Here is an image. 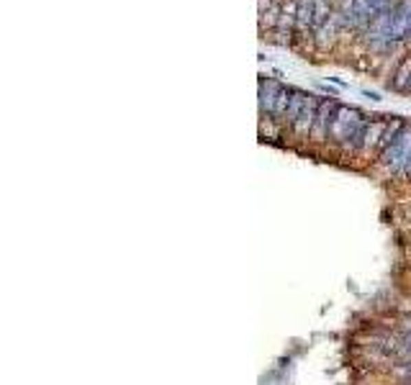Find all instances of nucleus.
Wrapping results in <instances>:
<instances>
[{
  "label": "nucleus",
  "instance_id": "9",
  "mask_svg": "<svg viewBox=\"0 0 411 385\" xmlns=\"http://www.w3.org/2000/svg\"><path fill=\"white\" fill-rule=\"evenodd\" d=\"M406 349H409V352H411V337L406 339Z\"/></svg>",
  "mask_w": 411,
  "mask_h": 385
},
{
  "label": "nucleus",
  "instance_id": "7",
  "mask_svg": "<svg viewBox=\"0 0 411 385\" xmlns=\"http://www.w3.org/2000/svg\"><path fill=\"white\" fill-rule=\"evenodd\" d=\"M391 87L393 90H399V93L411 90V59H403L401 67L396 69V77L391 80Z\"/></svg>",
  "mask_w": 411,
  "mask_h": 385
},
{
  "label": "nucleus",
  "instance_id": "1",
  "mask_svg": "<svg viewBox=\"0 0 411 385\" xmlns=\"http://www.w3.org/2000/svg\"><path fill=\"white\" fill-rule=\"evenodd\" d=\"M365 124H368V118H365L362 111L350 108V106H337L329 136L337 139V142H350V144H353L355 139L360 136L362 129H365Z\"/></svg>",
  "mask_w": 411,
  "mask_h": 385
},
{
  "label": "nucleus",
  "instance_id": "2",
  "mask_svg": "<svg viewBox=\"0 0 411 385\" xmlns=\"http://www.w3.org/2000/svg\"><path fill=\"white\" fill-rule=\"evenodd\" d=\"M381 160L391 173H406L411 162V129H403L401 136L381 154Z\"/></svg>",
  "mask_w": 411,
  "mask_h": 385
},
{
  "label": "nucleus",
  "instance_id": "10",
  "mask_svg": "<svg viewBox=\"0 0 411 385\" xmlns=\"http://www.w3.org/2000/svg\"><path fill=\"white\" fill-rule=\"evenodd\" d=\"M403 175H409V177H411V162H409V167H406V173H403Z\"/></svg>",
  "mask_w": 411,
  "mask_h": 385
},
{
  "label": "nucleus",
  "instance_id": "3",
  "mask_svg": "<svg viewBox=\"0 0 411 385\" xmlns=\"http://www.w3.org/2000/svg\"><path fill=\"white\" fill-rule=\"evenodd\" d=\"M334 111H337L334 98H322V100H319V111H316V121H313V131H311V136L316 142H324V139L329 136L332 121H334Z\"/></svg>",
  "mask_w": 411,
  "mask_h": 385
},
{
  "label": "nucleus",
  "instance_id": "6",
  "mask_svg": "<svg viewBox=\"0 0 411 385\" xmlns=\"http://www.w3.org/2000/svg\"><path fill=\"white\" fill-rule=\"evenodd\" d=\"M306 100H309V93L298 90V87H291V100H288V111H285L283 124H288V126L296 124V118H298V116H301V111H304Z\"/></svg>",
  "mask_w": 411,
  "mask_h": 385
},
{
  "label": "nucleus",
  "instance_id": "4",
  "mask_svg": "<svg viewBox=\"0 0 411 385\" xmlns=\"http://www.w3.org/2000/svg\"><path fill=\"white\" fill-rule=\"evenodd\" d=\"M319 100H322V98L309 96V100H306V106H304V111H301V116H298V118H296V124L291 126L296 136H301V139L311 136L313 121H316V111H319Z\"/></svg>",
  "mask_w": 411,
  "mask_h": 385
},
{
  "label": "nucleus",
  "instance_id": "5",
  "mask_svg": "<svg viewBox=\"0 0 411 385\" xmlns=\"http://www.w3.org/2000/svg\"><path fill=\"white\" fill-rule=\"evenodd\" d=\"M285 85H280L278 80H263L260 82V113H273L275 111V103H278V96H280V90Z\"/></svg>",
  "mask_w": 411,
  "mask_h": 385
},
{
  "label": "nucleus",
  "instance_id": "8",
  "mask_svg": "<svg viewBox=\"0 0 411 385\" xmlns=\"http://www.w3.org/2000/svg\"><path fill=\"white\" fill-rule=\"evenodd\" d=\"M362 96H368L370 100H383V98L378 96V93H373V90H362Z\"/></svg>",
  "mask_w": 411,
  "mask_h": 385
}]
</instances>
